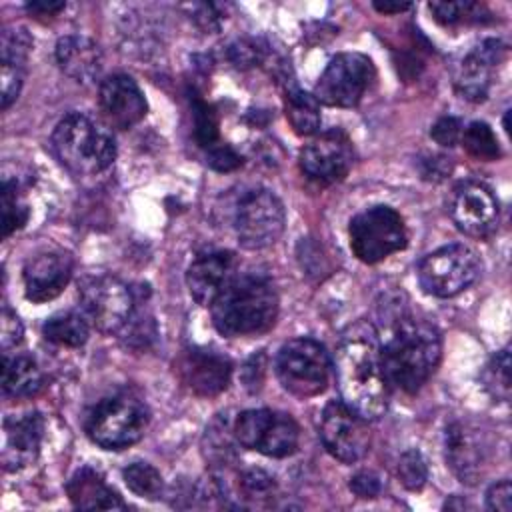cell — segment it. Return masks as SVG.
<instances>
[{"label": "cell", "instance_id": "obj_1", "mask_svg": "<svg viewBox=\"0 0 512 512\" xmlns=\"http://www.w3.org/2000/svg\"><path fill=\"white\" fill-rule=\"evenodd\" d=\"M334 372L342 402L348 408L366 422L384 416L390 384L382 364L378 332L370 322H354L342 332Z\"/></svg>", "mask_w": 512, "mask_h": 512}, {"label": "cell", "instance_id": "obj_2", "mask_svg": "<svg viewBox=\"0 0 512 512\" xmlns=\"http://www.w3.org/2000/svg\"><path fill=\"white\" fill-rule=\"evenodd\" d=\"M388 332L380 344L388 384L406 394L418 392L434 374L442 356V338L434 324L406 312L386 314Z\"/></svg>", "mask_w": 512, "mask_h": 512}, {"label": "cell", "instance_id": "obj_3", "mask_svg": "<svg viewBox=\"0 0 512 512\" xmlns=\"http://www.w3.org/2000/svg\"><path fill=\"white\" fill-rule=\"evenodd\" d=\"M214 328L228 338L252 336L270 330L278 316V292L262 274H242L214 300Z\"/></svg>", "mask_w": 512, "mask_h": 512}, {"label": "cell", "instance_id": "obj_4", "mask_svg": "<svg viewBox=\"0 0 512 512\" xmlns=\"http://www.w3.org/2000/svg\"><path fill=\"white\" fill-rule=\"evenodd\" d=\"M52 148L60 164L76 176L100 174L116 160L110 130L80 112H70L56 124Z\"/></svg>", "mask_w": 512, "mask_h": 512}, {"label": "cell", "instance_id": "obj_5", "mask_svg": "<svg viewBox=\"0 0 512 512\" xmlns=\"http://www.w3.org/2000/svg\"><path fill=\"white\" fill-rule=\"evenodd\" d=\"M150 422L148 406L132 392H116L92 406L84 428L88 438L104 450H122L136 444Z\"/></svg>", "mask_w": 512, "mask_h": 512}, {"label": "cell", "instance_id": "obj_6", "mask_svg": "<svg viewBox=\"0 0 512 512\" xmlns=\"http://www.w3.org/2000/svg\"><path fill=\"white\" fill-rule=\"evenodd\" d=\"M276 376L292 396L312 398L328 388L332 360L318 340L294 338L276 354Z\"/></svg>", "mask_w": 512, "mask_h": 512}, {"label": "cell", "instance_id": "obj_7", "mask_svg": "<svg viewBox=\"0 0 512 512\" xmlns=\"http://www.w3.org/2000/svg\"><path fill=\"white\" fill-rule=\"evenodd\" d=\"M352 254L364 264H376L406 248L408 230L404 218L390 206L378 204L358 212L348 226Z\"/></svg>", "mask_w": 512, "mask_h": 512}, {"label": "cell", "instance_id": "obj_8", "mask_svg": "<svg viewBox=\"0 0 512 512\" xmlns=\"http://www.w3.org/2000/svg\"><path fill=\"white\" fill-rule=\"evenodd\" d=\"M236 444L270 458H286L296 452L300 428L290 414L268 408L240 412L232 422Z\"/></svg>", "mask_w": 512, "mask_h": 512}, {"label": "cell", "instance_id": "obj_9", "mask_svg": "<svg viewBox=\"0 0 512 512\" xmlns=\"http://www.w3.org/2000/svg\"><path fill=\"white\" fill-rule=\"evenodd\" d=\"M84 316L104 334L120 332L130 320L136 298L132 290L112 274H88L78 284Z\"/></svg>", "mask_w": 512, "mask_h": 512}, {"label": "cell", "instance_id": "obj_10", "mask_svg": "<svg viewBox=\"0 0 512 512\" xmlns=\"http://www.w3.org/2000/svg\"><path fill=\"white\" fill-rule=\"evenodd\" d=\"M476 252L464 244H448L430 252L418 264V282L426 294L452 298L466 290L480 274Z\"/></svg>", "mask_w": 512, "mask_h": 512}, {"label": "cell", "instance_id": "obj_11", "mask_svg": "<svg viewBox=\"0 0 512 512\" xmlns=\"http://www.w3.org/2000/svg\"><path fill=\"white\" fill-rule=\"evenodd\" d=\"M376 78L372 60L360 52L336 54L314 86V98L326 106H356Z\"/></svg>", "mask_w": 512, "mask_h": 512}, {"label": "cell", "instance_id": "obj_12", "mask_svg": "<svg viewBox=\"0 0 512 512\" xmlns=\"http://www.w3.org/2000/svg\"><path fill=\"white\" fill-rule=\"evenodd\" d=\"M284 226L286 210L274 192L256 188L240 198L236 206L234 228L242 248L262 250L272 246L282 236Z\"/></svg>", "mask_w": 512, "mask_h": 512}, {"label": "cell", "instance_id": "obj_13", "mask_svg": "<svg viewBox=\"0 0 512 512\" xmlns=\"http://www.w3.org/2000/svg\"><path fill=\"white\" fill-rule=\"evenodd\" d=\"M320 438L324 448L340 462H358L370 446L366 420L342 400H330L320 416Z\"/></svg>", "mask_w": 512, "mask_h": 512}, {"label": "cell", "instance_id": "obj_14", "mask_svg": "<svg viewBox=\"0 0 512 512\" xmlns=\"http://www.w3.org/2000/svg\"><path fill=\"white\" fill-rule=\"evenodd\" d=\"M450 218L460 232L472 238H488L500 220V206L494 192L476 180L460 182L450 196Z\"/></svg>", "mask_w": 512, "mask_h": 512}, {"label": "cell", "instance_id": "obj_15", "mask_svg": "<svg viewBox=\"0 0 512 512\" xmlns=\"http://www.w3.org/2000/svg\"><path fill=\"white\" fill-rule=\"evenodd\" d=\"M354 152L348 136L334 128L316 136L300 152V170L314 182L332 184L342 180L352 168Z\"/></svg>", "mask_w": 512, "mask_h": 512}, {"label": "cell", "instance_id": "obj_16", "mask_svg": "<svg viewBox=\"0 0 512 512\" xmlns=\"http://www.w3.org/2000/svg\"><path fill=\"white\" fill-rule=\"evenodd\" d=\"M506 56V44L496 38H486L480 44H476L458 64L454 74V86L456 92L470 100V102H482L486 100L494 72L498 64Z\"/></svg>", "mask_w": 512, "mask_h": 512}, {"label": "cell", "instance_id": "obj_17", "mask_svg": "<svg viewBox=\"0 0 512 512\" xmlns=\"http://www.w3.org/2000/svg\"><path fill=\"white\" fill-rule=\"evenodd\" d=\"M44 436V418L30 410L20 416H8L2 424L0 462L6 472H16L30 466L40 452Z\"/></svg>", "mask_w": 512, "mask_h": 512}, {"label": "cell", "instance_id": "obj_18", "mask_svg": "<svg viewBox=\"0 0 512 512\" xmlns=\"http://www.w3.org/2000/svg\"><path fill=\"white\" fill-rule=\"evenodd\" d=\"M100 110L112 128L126 130L138 124L148 110L146 98L128 74H112L100 82L98 90Z\"/></svg>", "mask_w": 512, "mask_h": 512}, {"label": "cell", "instance_id": "obj_19", "mask_svg": "<svg viewBox=\"0 0 512 512\" xmlns=\"http://www.w3.org/2000/svg\"><path fill=\"white\" fill-rule=\"evenodd\" d=\"M72 270L74 260L68 252L50 250L32 256L22 270L26 298L36 304L54 300L70 282Z\"/></svg>", "mask_w": 512, "mask_h": 512}, {"label": "cell", "instance_id": "obj_20", "mask_svg": "<svg viewBox=\"0 0 512 512\" xmlns=\"http://www.w3.org/2000/svg\"><path fill=\"white\" fill-rule=\"evenodd\" d=\"M238 260L230 250L204 252L192 260L186 270V286L200 306H212L214 300L236 276Z\"/></svg>", "mask_w": 512, "mask_h": 512}, {"label": "cell", "instance_id": "obj_21", "mask_svg": "<svg viewBox=\"0 0 512 512\" xmlns=\"http://www.w3.org/2000/svg\"><path fill=\"white\" fill-rule=\"evenodd\" d=\"M180 380L198 396H216L230 384L232 364L214 350L192 348L178 360Z\"/></svg>", "mask_w": 512, "mask_h": 512}, {"label": "cell", "instance_id": "obj_22", "mask_svg": "<svg viewBox=\"0 0 512 512\" xmlns=\"http://www.w3.org/2000/svg\"><path fill=\"white\" fill-rule=\"evenodd\" d=\"M56 62L60 70L72 80L90 84L102 72V50L94 40L86 36H62L56 42Z\"/></svg>", "mask_w": 512, "mask_h": 512}, {"label": "cell", "instance_id": "obj_23", "mask_svg": "<svg viewBox=\"0 0 512 512\" xmlns=\"http://www.w3.org/2000/svg\"><path fill=\"white\" fill-rule=\"evenodd\" d=\"M444 450L446 462L452 468V472L460 478V482L474 484L480 478L482 448L478 446L474 432L466 424L452 422L450 426H446Z\"/></svg>", "mask_w": 512, "mask_h": 512}, {"label": "cell", "instance_id": "obj_24", "mask_svg": "<svg viewBox=\"0 0 512 512\" xmlns=\"http://www.w3.org/2000/svg\"><path fill=\"white\" fill-rule=\"evenodd\" d=\"M66 494L80 510H124L126 502L94 468H80L66 484Z\"/></svg>", "mask_w": 512, "mask_h": 512}, {"label": "cell", "instance_id": "obj_25", "mask_svg": "<svg viewBox=\"0 0 512 512\" xmlns=\"http://www.w3.org/2000/svg\"><path fill=\"white\" fill-rule=\"evenodd\" d=\"M44 386V374L38 362L28 354L4 356L2 390L10 398H30Z\"/></svg>", "mask_w": 512, "mask_h": 512}, {"label": "cell", "instance_id": "obj_26", "mask_svg": "<svg viewBox=\"0 0 512 512\" xmlns=\"http://www.w3.org/2000/svg\"><path fill=\"white\" fill-rule=\"evenodd\" d=\"M90 334L88 318L84 312L76 310H64L52 314L44 326H42V336L58 346H68V348H80L86 344Z\"/></svg>", "mask_w": 512, "mask_h": 512}, {"label": "cell", "instance_id": "obj_27", "mask_svg": "<svg viewBox=\"0 0 512 512\" xmlns=\"http://www.w3.org/2000/svg\"><path fill=\"white\" fill-rule=\"evenodd\" d=\"M320 102L314 94L298 88H288L286 92V118L296 134L310 136L320 128Z\"/></svg>", "mask_w": 512, "mask_h": 512}, {"label": "cell", "instance_id": "obj_28", "mask_svg": "<svg viewBox=\"0 0 512 512\" xmlns=\"http://www.w3.org/2000/svg\"><path fill=\"white\" fill-rule=\"evenodd\" d=\"M30 210L28 204L22 200L20 184L4 176L2 180V234L8 238L16 230H20L28 222Z\"/></svg>", "mask_w": 512, "mask_h": 512}, {"label": "cell", "instance_id": "obj_29", "mask_svg": "<svg viewBox=\"0 0 512 512\" xmlns=\"http://www.w3.org/2000/svg\"><path fill=\"white\" fill-rule=\"evenodd\" d=\"M126 486L140 498L158 500L164 492V480L160 472L148 462H132L122 470Z\"/></svg>", "mask_w": 512, "mask_h": 512}, {"label": "cell", "instance_id": "obj_30", "mask_svg": "<svg viewBox=\"0 0 512 512\" xmlns=\"http://www.w3.org/2000/svg\"><path fill=\"white\" fill-rule=\"evenodd\" d=\"M460 142L466 152L478 160H496L502 154L492 128L480 120L470 122L466 128H462Z\"/></svg>", "mask_w": 512, "mask_h": 512}, {"label": "cell", "instance_id": "obj_31", "mask_svg": "<svg viewBox=\"0 0 512 512\" xmlns=\"http://www.w3.org/2000/svg\"><path fill=\"white\" fill-rule=\"evenodd\" d=\"M484 388L492 398L506 402L510 398V350H498L486 364L482 372Z\"/></svg>", "mask_w": 512, "mask_h": 512}, {"label": "cell", "instance_id": "obj_32", "mask_svg": "<svg viewBox=\"0 0 512 512\" xmlns=\"http://www.w3.org/2000/svg\"><path fill=\"white\" fill-rule=\"evenodd\" d=\"M232 440H234L232 426L228 428L226 424H220V420L212 422L206 428V436H204V454H206V458H210L214 464H228V460L234 458Z\"/></svg>", "mask_w": 512, "mask_h": 512}, {"label": "cell", "instance_id": "obj_33", "mask_svg": "<svg viewBox=\"0 0 512 512\" xmlns=\"http://www.w3.org/2000/svg\"><path fill=\"white\" fill-rule=\"evenodd\" d=\"M238 486H240V492L246 500H252V502H268L276 496V480L274 476H270L266 470L262 468H248L240 474V480H238Z\"/></svg>", "mask_w": 512, "mask_h": 512}, {"label": "cell", "instance_id": "obj_34", "mask_svg": "<svg viewBox=\"0 0 512 512\" xmlns=\"http://www.w3.org/2000/svg\"><path fill=\"white\" fill-rule=\"evenodd\" d=\"M32 50V38L24 28H4L2 30V64H12L26 68L28 54Z\"/></svg>", "mask_w": 512, "mask_h": 512}, {"label": "cell", "instance_id": "obj_35", "mask_svg": "<svg viewBox=\"0 0 512 512\" xmlns=\"http://www.w3.org/2000/svg\"><path fill=\"white\" fill-rule=\"evenodd\" d=\"M192 114H194L196 142L208 150L218 140V116L214 108L204 100H200L198 96L192 98Z\"/></svg>", "mask_w": 512, "mask_h": 512}, {"label": "cell", "instance_id": "obj_36", "mask_svg": "<svg viewBox=\"0 0 512 512\" xmlns=\"http://www.w3.org/2000/svg\"><path fill=\"white\" fill-rule=\"evenodd\" d=\"M398 478L408 490H422L428 480V466L420 450L410 448L398 458Z\"/></svg>", "mask_w": 512, "mask_h": 512}, {"label": "cell", "instance_id": "obj_37", "mask_svg": "<svg viewBox=\"0 0 512 512\" xmlns=\"http://www.w3.org/2000/svg\"><path fill=\"white\" fill-rule=\"evenodd\" d=\"M428 8L434 14V18L446 26H452L464 20H480L482 18L480 14L486 12L484 6L476 2H430Z\"/></svg>", "mask_w": 512, "mask_h": 512}, {"label": "cell", "instance_id": "obj_38", "mask_svg": "<svg viewBox=\"0 0 512 512\" xmlns=\"http://www.w3.org/2000/svg\"><path fill=\"white\" fill-rule=\"evenodd\" d=\"M24 338V326L20 322V318L4 304L2 306V314H0V346L4 356L16 348Z\"/></svg>", "mask_w": 512, "mask_h": 512}, {"label": "cell", "instance_id": "obj_39", "mask_svg": "<svg viewBox=\"0 0 512 512\" xmlns=\"http://www.w3.org/2000/svg\"><path fill=\"white\" fill-rule=\"evenodd\" d=\"M0 82H2V108L6 110L20 94L24 84V68L2 64L0 66Z\"/></svg>", "mask_w": 512, "mask_h": 512}, {"label": "cell", "instance_id": "obj_40", "mask_svg": "<svg viewBox=\"0 0 512 512\" xmlns=\"http://www.w3.org/2000/svg\"><path fill=\"white\" fill-rule=\"evenodd\" d=\"M206 162L210 168L218 170V172H232L242 164V156L228 144H214L208 148L206 154Z\"/></svg>", "mask_w": 512, "mask_h": 512}, {"label": "cell", "instance_id": "obj_41", "mask_svg": "<svg viewBox=\"0 0 512 512\" xmlns=\"http://www.w3.org/2000/svg\"><path fill=\"white\" fill-rule=\"evenodd\" d=\"M348 486H350V490L358 498L368 500V498L380 496V492H382V478L376 472H372V470H360V472H356L350 478Z\"/></svg>", "mask_w": 512, "mask_h": 512}, {"label": "cell", "instance_id": "obj_42", "mask_svg": "<svg viewBox=\"0 0 512 512\" xmlns=\"http://www.w3.org/2000/svg\"><path fill=\"white\" fill-rule=\"evenodd\" d=\"M430 136L440 144V146H454L460 136H462V122L454 116H444L440 118L432 130H430Z\"/></svg>", "mask_w": 512, "mask_h": 512}, {"label": "cell", "instance_id": "obj_43", "mask_svg": "<svg viewBox=\"0 0 512 512\" xmlns=\"http://www.w3.org/2000/svg\"><path fill=\"white\" fill-rule=\"evenodd\" d=\"M262 56V50L250 42V40H236L230 48H228V58L234 62V66L238 68H248L254 66Z\"/></svg>", "mask_w": 512, "mask_h": 512}, {"label": "cell", "instance_id": "obj_44", "mask_svg": "<svg viewBox=\"0 0 512 512\" xmlns=\"http://www.w3.org/2000/svg\"><path fill=\"white\" fill-rule=\"evenodd\" d=\"M486 508L496 512H510L512 510V486L510 480L494 482L486 492Z\"/></svg>", "mask_w": 512, "mask_h": 512}, {"label": "cell", "instance_id": "obj_45", "mask_svg": "<svg viewBox=\"0 0 512 512\" xmlns=\"http://www.w3.org/2000/svg\"><path fill=\"white\" fill-rule=\"evenodd\" d=\"M450 172V162L446 156H428L422 162V176L428 180H442Z\"/></svg>", "mask_w": 512, "mask_h": 512}, {"label": "cell", "instance_id": "obj_46", "mask_svg": "<svg viewBox=\"0 0 512 512\" xmlns=\"http://www.w3.org/2000/svg\"><path fill=\"white\" fill-rule=\"evenodd\" d=\"M64 6V2H28L26 10L34 16H56Z\"/></svg>", "mask_w": 512, "mask_h": 512}, {"label": "cell", "instance_id": "obj_47", "mask_svg": "<svg viewBox=\"0 0 512 512\" xmlns=\"http://www.w3.org/2000/svg\"><path fill=\"white\" fill-rule=\"evenodd\" d=\"M372 6H374L380 14H400V12L412 8V4H408V2H374Z\"/></svg>", "mask_w": 512, "mask_h": 512}]
</instances>
